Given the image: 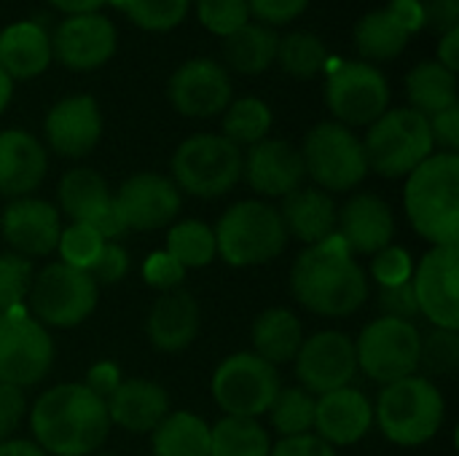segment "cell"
<instances>
[{"instance_id": "6da1fadb", "label": "cell", "mask_w": 459, "mask_h": 456, "mask_svg": "<svg viewBox=\"0 0 459 456\" xmlns=\"http://www.w3.org/2000/svg\"><path fill=\"white\" fill-rule=\"evenodd\" d=\"M293 298L320 317H350L368 301V277L333 234L309 245L290 269Z\"/></svg>"}, {"instance_id": "7a4b0ae2", "label": "cell", "mask_w": 459, "mask_h": 456, "mask_svg": "<svg viewBox=\"0 0 459 456\" xmlns=\"http://www.w3.org/2000/svg\"><path fill=\"white\" fill-rule=\"evenodd\" d=\"M35 443L51 456H91L110 433L105 400L83 384H56L46 390L32 411Z\"/></svg>"}, {"instance_id": "3957f363", "label": "cell", "mask_w": 459, "mask_h": 456, "mask_svg": "<svg viewBox=\"0 0 459 456\" xmlns=\"http://www.w3.org/2000/svg\"><path fill=\"white\" fill-rule=\"evenodd\" d=\"M403 210L411 228L433 247L459 245L457 153H433L406 177Z\"/></svg>"}, {"instance_id": "277c9868", "label": "cell", "mask_w": 459, "mask_h": 456, "mask_svg": "<svg viewBox=\"0 0 459 456\" xmlns=\"http://www.w3.org/2000/svg\"><path fill=\"white\" fill-rule=\"evenodd\" d=\"M446 403L428 376H406L387 384L374 406V422L395 446H422L433 441L444 425Z\"/></svg>"}, {"instance_id": "5b68a950", "label": "cell", "mask_w": 459, "mask_h": 456, "mask_svg": "<svg viewBox=\"0 0 459 456\" xmlns=\"http://www.w3.org/2000/svg\"><path fill=\"white\" fill-rule=\"evenodd\" d=\"M212 231L218 255L234 269L272 263L288 245V231L280 212L258 199L231 204Z\"/></svg>"}, {"instance_id": "8992f818", "label": "cell", "mask_w": 459, "mask_h": 456, "mask_svg": "<svg viewBox=\"0 0 459 456\" xmlns=\"http://www.w3.org/2000/svg\"><path fill=\"white\" fill-rule=\"evenodd\" d=\"M368 172L382 177H409L425 159L433 156L430 124L422 113L411 108L385 110L363 140Z\"/></svg>"}, {"instance_id": "52a82bcc", "label": "cell", "mask_w": 459, "mask_h": 456, "mask_svg": "<svg viewBox=\"0 0 459 456\" xmlns=\"http://www.w3.org/2000/svg\"><path fill=\"white\" fill-rule=\"evenodd\" d=\"M242 148L223 134H194L172 153V183L191 196H223L242 180Z\"/></svg>"}, {"instance_id": "ba28073f", "label": "cell", "mask_w": 459, "mask_h": 456, "mask_svg": "<svg viewBox=\"0 0 459 456\" xmlns=\"http://www.w3.org/2000/svg\"><path fill=\"white\" fill-rule=\"evenodd\" d=\"M299 151L304 159V172L325 194L352 191L368 175L363 140H358L352 129L339 121H323L312 126L304 137V148Z\"/></svg>"}, {"instance_id": "9c48e42d", "label": "cell", "mask_w": 459, "mask_h": 456, "mask_svg": "<svg viewBox=\"0 0 459 456\" xmlns=\"http://www.w3.org/2000/svg\"><path fill=\"white\" fill-rule=\"evenodd\" d=\"M30 309L32 317L48 331H67L89 320V314L97 309L100 288L97 282L73 266H65L62 261L48 263L30 285Z\"/></svg>"}, {"instance_id": "30bf717a", "label": "cell", "mask_w": 459, "mask_h": 456, "mask_svg": "<svg viewBox=\"0 0 459 456\" xmlns=\"http://www.w3.org/2000/svg\"><path fill=\"white\" fill-rule=\"evenodd\" d=\"M210 387L215 403L226 411V417L258 419L269 414L277 392L282 390V382L277 368L258 355L237 352L215 368Z\"/></svg>"}, {"instance_id": "8fae6325", "label": "cell", "mask_w": 459, "mask_h": 456, "mask_svg": "<svg viewBox=\"0 0 459 456\" xmlns=\"http://www.w3.org/2000/svg\"><path fill=\"white\" fill-rule=\"evenodd\" d=\"M422 333L414 323L379 317L363 328L355 341L358 371H363L377 384H393L406 376H414L420 368Z\"/></svg>"}, {"instance_id": "7c38bea8", "label": "cell", "mask_w": 459, "mask_h": 456, "mask_svg": "<svg viewBox=\"0 0 459 456\" xmlns=\"http://www.w3.org/2000/svg\"><path fill=\"white\" fill-rule=\"evenodd\" d=\"M54 363L48 331L24 309L0 312V384L32 387L46 379Z\"/></svg>"}, {"instance_id": "4fadbf2b", "label": "cell", "mask_w": 459, "mask_h": 456, "mask_svg": "<svg viewBox=\"0 0 459 456\" xmlns=\"http://www.w3.org/2000/svg\"><path fill=\"white\" fill-rule=\"evenodd\" d=\"M325 105L339 124L371 126L390 105L387 78L368 62H339L325 81Z\"/></svg>"}, {"instance_id": "5bb4252c", "label": "cell", "mask_w": 459, "mask_h": 456, "mask_svg": "<svg viewBox=\"0 0 459 456\" xmlns=\"http://www.w3.org/2000/svg\"><path fill=\"white\" fill-rule=\"evenodd\" d=\"M355 374H358L355 341L339 331H320L304 339L296 355V376L301 387L315 398L350 387Z\"/></svg>"}, {"instance_id": "9a60e30c", "label": "cell", "mask_w": 459, "mask_h": 456, "mask_svg": "<svg viewBox=\"0 0 459 456\" xmlns=\"http://www.w3.org/2000/svg\"><path fill=\"white\" fill-rule=\"evenodd\" d=\"M459 245L433 247L411 277L420 314L438 331H459Z\"/></svg>"}, {"instance_id": "2e32d148", "label": "cell", "mask_w": 459, "mask_h": 456, "mask_svg": "<svg viewBox=\"0 0 459 456\" xmlns=\"http://www.w3.org/2000/svg\"><path fill=\"white\" fill-rule=\"evenodd\" d=\"M113 204L129 228L137 231H156L164 226H172L180 215V191L172 183V177L156 175V172H137L126 177L113 196Z\"/></svg>"}, {"instance_id": "e0dca14e", "label": "cell", "mask_w": 459, "mask_h": 456, "mask_svg": "<svg viewBox=\"0 0 459 456\" xmlns=\"http://www.w3.org/2000/svg\"><path fill=\"white\" fill-rule=\"evenodd\" d=\"M167 97L180 116L210 118L229 108L231 81L221 62L199 56V59L183 62L172 73L167 83Z\"/></svg>"}, {"instance_id": "ac0fdd59", "label": "cell", "mask_w": 459, "mask_h": 456, "mask_svg": "<svg viewBox=\"0 0 459 456\" xmlns=\"http://www.w3.org/2000/svg\"><path fill=\"white\" fill-rule=\"evenodd\" d=\"M118 46L116 27L102 13L67 16L51 35V56L70 70H94L105 65Z\"/></svg>"}, {"instance_id": "d6986e66", "label": "cell", "mask_w": 459, "mask_h": 456, "mask_svg": "<svg viewBox=\"0 0 459 456\" xmlns=\"http://www.w3.org/2000/svg\"><path fill=\"white\" fill-rule=\"evenodd\" d=\"M3 239L22 258H43L56 250L62 223L59 212L51 202L22 196L11 199L0 218Z\"/></svg>"}, {"instance_id": "ffe728a7", "label": "cell", "mask_w": 459, "mask_h": 456, "mask_svg": "<svg viewBox=\"0 0 459 456\" xmlns=\"http://www.w3.org/2000/svg\"><path fill=\"white\" fill-rule=\"evenodd\" d=\"M43 132L54 153L67 159H81L91 153L102 137L100 105L89 94L65 97L48 110Z\"/></svg>"}, {"instance_id": "44dd1931", "label": "cell", "mask_w": 459, "mask_h": 456, "mask_svg": "<svg viewBox=\"0 0 459 456\" xmlns=\"http://www.w3.org/2000/svg\"><path fill=\"white\" fill-rule=\"evenodd\" d=\"M336 237L352 255H377L393 245L395 215L377 194H355L344 202L336 218Z\"/></svg>"}, {"instance_id": "7402d4cb", "label": "cell", "mask_w": 459, "mask_h": 456, "mask_svg": "<svg viewBox=\"0 0 459 456\" xmlns=\"http://www.w3.org/2000/svg\"><path fill=\"white\" fill-rule=\"evenodd\" d=\"M242 175L247 185L261 196H288L301 188L307 172L301 151L285 140H261L247 148L242 159Z\"/></svg>"}, {"instance_id": "603a6c76", "label": "cell", "mask_w": 459, "mask_h": 456, "mask_svg": "<svg viewBox=\"0 0 459 456\" xmlns=\"http://www.w3.org/2000/svg\"><path fill=\"white\" fill-rule=\"evenodd\" d=\"M371 425H374V406L360 390L342 387L328 395H320L315 403V430H317L315 435L333 449L363 441Z\"/></svg>"}, {"instance_id": "cb8c5ba5", "label": "cell", "mask_w": 459, "mask_h": 456, "mask_svg": "<svg viewBox=\"0 0 459 456\" xmlns=\"http://www.w3.org/2000/svg\"><path fill=\"white\" fill-rule=\"evenodd\" d=\"M199 325H202V312H199L196 298L188 290L178 288L156 298V304L151 306L145 331H148L153 349L178 355L194 344V339L199 336Z\"/></svg>"}, {"instance_id": "d4e9b609", "label": "cell", "mask_w": 459, "mask_h": 456, "mask_svg": "<svg viewBox=\"0 0 459 456\" xmlns=\"http://www.w3.org/2000/svg\"><path fill=\"white\" fill-rule=\"evenodd\" d=\"M46 148L22 129L0 132V194L11 199L30 196L46 177Z\"/></svg>"}, {"instance_id": "484cf974", "label": "cell", "mask_w": 459, "mask_h": 456, "mask_svg": "<svg viewBox=\"0 0 459 456\" xmlns=\"http://www.w3.org/2000/svg\"><path fill=\"white\" fill-rule=\"evenodd\" d=\"M110 425L126 433H153L169 414V395L161 384L148 379L121 382L118 390L105 400Z\"/></svg>"}, {"instance_id": "4316f807", "label": "cell", "mask_w": 459, "mask_h": 456, "mask_svg": "<svg viewBox=\"0 0 459 456\" xmlns=\"http://www.w3.org/2000/svg\"><path fill=\"white\" fill-rule=\"evenodd\" d=\"M282 218L285 231L309 245H317L328 237L336 234V218H339V207L333 202L331 194L320 191V188H296L288 196H282V207L277 210Z\"/></svg>"}, {"instance_id": "83f0119b", "label": "cell", "mask_w": 459, "mask_h": 456, "mask_svg": "<svg viewBox=\"0 0 459 456\" xmlns=\"http://www.w3.org/2000/svg\"><path fill=\"white\" fill-rule=\"evenodd\" d=\"M51 62V38L35 22H16L0 32V67L8 78H35Z\"/></svg>"}, {"instance_id": "f1b7e54d", "label": "cell", "mask_w": 459, "mask_h": 456, "mask_svg": "<svg viewBox=\"0 0 459 456\" xmlns=\"http://www.w3.org/2000/svg\"><path fill=\"white\" fill-rule=\"evenodd\" d=\"M304 344V328L299 317L285 306H272L253 323V355L269 366H282L296 360Z\"/></svg>"}, {"instance_id": "f546056e", "label": "cell", "mask_w": 459, "mask_h": 456, "mask_svg": "<svg viewBox=\"0 0 459 456\" xmlns=\"http://www.w3.org/2000/svg\"><path fill=\"white\" fill-rule=\"evenodd\" d=\"M59 204L73 223H94L110 204L113 194L105 177L89 167H75L59 180Z\"/></svg>"}, {"instance_id": "4dcf8cb0", "label": "cell", "mask_w": 459, "mask_h": 456, "mask_svg": "<svg viewBox=\"0 0 459 456\" xmlns=\"http://www.w3.org/2000/svg\"><path fill=\"white\" fill-rule=\"evenodd\" d=\"M277 40H280V35L272 27H266L261 22H247L223 38V56L237 73L258 75L274 65Z\"/></svg>"}, {"instance_id": "1f68e13d", "label": "cell", "mask_w": 459, "mask_h": 456, "mask_svg": "<svg viewBox=\"0 0 459 456\" xmlns=\"http://www.w3.org/2000/svg\"><path fill=\"white\" fill-rule=\"evenodd\" d=\"M153 456H210V425L191 414H167L151 433Z\"/></svg>"}, {"instance_id": "d6a6232c", "label": "cell", "mask_w": 459, "mask_h": 456, "mask_svg": "<svg viewBox=\"0 0 459 456\" xmlns=\"http://www.w3.org/2000/svg\"><path fill=\"white\" fill-rule=\"evenodd\" d=\"M406 94H409L411 110L430 118V116L457 105V73L446 70L436 59L420 62L406 75Z\"/></svg>"}, {"instance_id": "836d02e7", "label": "cell", "mask_w": 459, "mask_h": 456, "mask_svg": "<svg viewBox=\"0 0 459 456\" xmlns=\"http://www.w3.org/2000/svg\"><path fill=\"white\" fill-rule=\"evenodd\" d=\"M409 38L411 35L401 27V22L387 8L368 11L355 24V46H358L360 56H366L368 65L390 62V59L401 56L403 48L409 46Z\"/></svg>"}, {"instance_id": "e575fe53", "label": "cell", "mask_w": 459, "mask_h": 456, "mask_svg": "<svg viewBox=\"0 0 459 456\" xmlns=\"http://www.w3.org/2000/svg\"><path fill=\"white\" fill-rule=\"evenodd\" d=\"M269 433L255 419L223 417L210 427V456H269Z\"/></svg>"}, {"instance_id": "d590c367", "label": "cell", "mask_w": 459, "mask_h": 456, "mask_svg": "<svg viewBox=\"0 0 459 456\" xmlns=\"http://www.w3.org/2000/svg\"><path fill=\"white\" fill-rule=\"evenodd\" d=\"M274 62H280V67L288 75L307 81V78L320 75L328 67V48L315 32L296 30V32L280 35Z\"/></svg>"}, {"instance_id": "8d00e7d4", "label": "cell", "mask_w": 459, "mask_h": 456, "mask_svg": "<svg viewBox=\"0 0 459 456\" xmlns=\"http://www.w3.org/2000/svg\"><path fill=\"white\" fill-rule=\"evenodd\" d=\"M175 263L183 269H202L210 266L218 258L215 247V231L202 220H180L172 223L164 250Z\"/></svg>"}, {"instance_id": "74e56055", "label": "cell", "mask_w": 459, "mask_h": 456, "mask_svg": "<svg viewBox=\"0 0 459 456\" xmlns=\"http://www.w3.org/2000/svg\"><path fill=\"white\" fill-rule=\"evenodd\" d=\"M272 129V108L258 97H242L229 102L223 110V137L237 148H250L269 137Z\"/></svg>"}, {"instance_id": "f35d334b", "label": "cell", "mask_w": 459, "mask_h": 456, "mask_svg": "<svg viewBox=\"0 0 459 456\" xmlns=\"http://www.w3.org/2000/svg\"><path fill=\"white\" fill-rule=\"evenodd\" d=\"M315 403L317 398L304 387H282L269 409L272 427L282 438L309 435L315 430Z\"/></svg>"}, {"instance_id": "ab89813d", "label": "cell", "mask_w": 459, "mask_h": 456, "mask_svg": "<svg viewBox=\"0 0 459 456\" xmlns=\"http://www.w3.org/2000/svg\"><path fill=\"white\" fill-rule=\"evenodd\" d=\"M110 3H116L137 27L148 32H167L178 27L191 5V0H110Z\"/></svg>"}, {"instance_id": "60d3db41", "label": "cell", "mask_w": 459, "mask_h": 456, "mask_svg": "<svg viewBox=\"0 0 459 456\" xmlns=\"http://www.w3.org/2000/svg\"><path fill=\"white\" fill-rule=\"evenodd\" d=\"M102 247H105V239L89 223H70L67 228H62L59 242H56L62 263L78 271H89L97 255L102 253Z\"/></svg>"}, {"instance_id": "b9f144b4", "label": "cell", "mask_w": 459, "mask_h": 456, "mask_svg": "<svg viewBox=\"0 0 459 456\" xmlns=\"http://www.w3.org/2000/svg\"><path fill=\"white\" fill-rule=\"evenodd\" d=\"M32 280V263L30 258H22L16 253L0 255V312L19 309L30 293Z\"/></svg>"}, {"instance_id": "7bdbcfd3", "label": "cell", "mask_w": 459, "mask_h": 456, "mask_svg": "<svg viewBox=\"0 0 459 456\" xmlns=\"http://www.w3.org/2000/svg\"><path fill=\"white\" fill-rule=\"evenodd\" d=\"M459 366V336L457 331H433L422 339L420 349V368L430 376H452Z\"/></svg>"}, {"instance_id": "ee69618b", "label": "cell", "mask_w": 459, "mask_h": 456, "mask_svg": "<svg viewBox=\"0 0 459 456\" xmlns=\"http://www.w3.org/2000/svg\"><path fill=\"white\" fill-rule=\"evenodd\" d=\"M196 16L212 35H231L250 22L247 0H196Z\"/></svg>"}, {"instance_id": "f6af8a7d", "label": "cell", "mask_w": 459, "mask_h": 456, "mask_svg": "<svg viewBox=\"0 0 459 456\" xmlns=\"http://www.w3.org/2000/svg\"><path fill=\"white\" fill-rule=\"evenodd\" d=\"M371 277L379 288H398L411 282L414 277V261L403 247H385L371 261Z\"/></svg>"}, {"instance_id": "bcb514c9", "label": "cell", "mask_w": 459, "mask_h": 456, "mask_svg": "<svg viewBox=\"0 0 459 456\" xmlns=\"http://www.w3.org/2000/svg\"><path fill=\"white\" fill-rule=\"evenodd\" d=\"M126 271H129V255H126V250L121 245H116V242H105L102 253L97 255L94 266L86 274L100 288V285H116V282H121L126 277Z\"/></svg>"}, {"instance_id": "7dc6e473", "label": "cell", "mask_w": 459, "mask_h": 456, "mask_svg": "<svg viewBox=\"0 0 459 456\" xmlns=\"http://www.w3.org/2000/svg\"><path fill=\"white\" fill-rule=\"evenodd\" d=\"M143 277L151 288L161 290V293H169V290H178L183 285V277H186V269L180 263H175L164 250L161 253H153L148 255L145 266H143Z\"/></svg>"}, {"instance_id": "c3c4849f", "label": "cell", "mask_w": 459, "mask_h": 456, "mask_svg": "<svg viewBox=\"0 0 459 456\" xmlns=\"http://www.w3.org/2000/svg\"><path fill=\"white\" fill-rule=\"evenodd\" d=\"M379 309H382V317L414 323V317L420 314L414 285L406 282V285H398V288H379Z\"/></svg>"}, {"instance_id": "681fc988", "label": "cell", "mask_w": 459, "mask_h": 456, "mask_svg": "<svg viewBox=\"0 0 459 456\" xmlns=\"http://www.w3.org/2000/svg\"><path fill=\"white\" fill-rule=\"evenodd\" d=\"M309 0H247V11L266 27L288 24L307 11Z\"/></svg>"}, {"instance_id": "f907efd6", "label": "cell", "mask_w": 459, "mask_h": 456, "mask_svg": "<svg viewBox=\"0 0 459 456\" xmlns=\"http://www.w3.org/2000/svg\"><path fill=\"white\" fill-rule=\"evenodd\" d=\"M24 411H27L24 390L0 384V443L11 441V433L24 419Z\"/></svg>"}, {"instance_id": "816d5d0a", "label": "cell", "mask_w": 459, "mask_h": 456, "mask_svg": "<svg viewBox=\"0 0 459 456\" xmlns=\"http://www.w3.org/2000/svg\"><path fill=\"white\" fill-rule=\"evenodd\" d=\"M433 145H441L444 153H457L459 148V105H452L428 118Z\"/></svg>"}, {"instance_id": "f5cc1de1", "label": "cell", "mask_w": 459, "mask_h": 456, "mask_svg": "<svg viewBox=\"0 0 459 456\" xmlns=\"http://www.w3.org/2000/svg\"><path fill=\"white\" fill-rule=\"evenodd\" d=\"M425 27L449 32L459 27V0H420Z\"/></svg>"}, {"instance_id": "db71d44e", "label": "cell", "mask_w": 459, "mask_h": 456, "mask_svg": "<svg viewBox=\"0 0 459 456\" xmlns=\"http://www.w3.org/2000/svg\"><path fill=\"white\" fill-rule=\"evenodd\" d=\"M269 456H336V452L323 438L309 433V435L282 438L277 446H272Z\"/></svg>"}, {"instance_id": "11a10c76", "label": "cell", "mask_w": 459, "mask_h": 456, "mask_svg": "<svg viewBox=\"0 0 459 456\" xmlns=\"http://www.w3.org/2000/svg\"><path fill=\"white\" fill-rule=\"evenodd\" d=\"M121 382H124V379H121L118 366H116V363H110V360H100V363H94V366L89 368L83 387H86V390H91L100 400H108V398L118 390V384H121Z\"/></svg>"}, {"instance_id": "9f6ffc18", "label": "cell", "mask_w": 459, "mask_h": 456, "mask_svg": "<svg viewBox=\"0 0 459 456\" xmlns=\"http://www.w3.org/2000/svg\"><path fill=\"white\" fill-rule=\"evenodd\" d=\"M387 11L401 22V27H403L409 35H414L417 30H422V27H425L420 0H393V3L387 5Z\"/></svg>"}, {"instance_id": "6f0895ef", "label": "cell", "mask_w": 459, "mask_h": 456, "mask_svg": "<svg viewBox=\"0 0 459 456\" xmlns=\"http://www.w3.org/2000/svg\"><path fill=\"white\" fill-rule=\"evenodd\" d=\"M438 65H444L446 70L457 73L459 67V27L457 30H449L441 35V43H438Z\"/></svg>"}, {"instance_id": "680465c9", "label": "cell", "mask_w": 459, "mask_h": 456, "mask_svg": "<svg viewBox=\"0 0 459 456\" xmlns=\"http://www.w3.org/2000/svg\"><path fill=\"white\" fill-rule=\"evenodd\" d=\"M54 8L70 13V16H81V13H97L105 3L110 0H48Z\"/></svg>"}, {"instance_id": "91938a15", "label": "cell", "mask_w": 459, "mask_h": 456, "mask_svg": "<svg viewBox=\"0 0 459 456\" xmlns=\"http://www.w3.org/2000/svg\"><path fill=\"white\" fill-rule=\"evenodd\" d=\"M0 456H48L35 441H22V438H11L5 443H0Z\"/></svg>"}, {"instance_id": "94428289", "label": "cell", "mask_w": 459, "mask_h": 456, "mask_svg": "<svg viewBox=\"0 0 459 456\" xmlns=\"http://www.w3.org/2000/svg\"><path fill=\"white\" fill-rule=\"evenodd\" d=\"M11 97H13V81H11V78H8V73L0 67V113L8 108Z\"/></svg>"}, {"instance_id": "6125c7cd", "label": "cell", "mask_w": 459, "mask_h": 456, "mask_svg": "<svg viewBox=\"0 0 459 456\" xmlns=\"http://www.w3.org/2000/svg\"><path fill=\"white\" fill-rule=\"evenodd\" d=\"M91 456H116V454H91Z\"/></svg>"}]
</instances>
